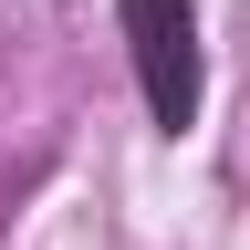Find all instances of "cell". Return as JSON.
I'll return each instance as SVG.
<instances>
[{"label": "cell", "instance_id": "6da1fadb", "mask_svg": "<svg viewBox=\"0 0 250 250\" xmlns=\"http://www.w3.org/2000/svg\"><path fill=\"white\" fill-rule=\"evenodd\" d=\"M125 21V62H136L146 125L156 136H188L208 115V42H198V0H115Z\"/></svg>", "mask_w": 250, "mask_h": 250}]
</instances>
